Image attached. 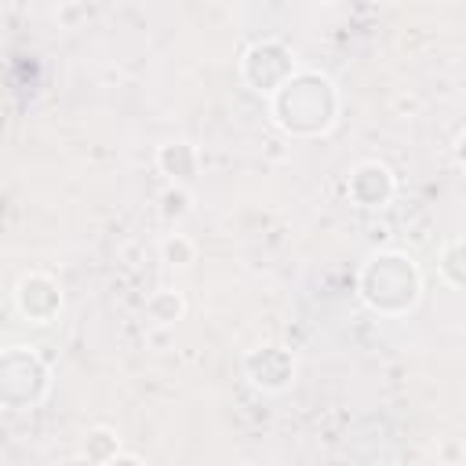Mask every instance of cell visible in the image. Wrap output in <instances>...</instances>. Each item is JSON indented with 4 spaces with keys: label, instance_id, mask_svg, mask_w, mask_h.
I'll return each mask as SVG.
<instances>
[{
    "label": "cell",
    "instance_id": "obj_15",
    "mask_svg": "<svg viewBox=\"0 0 466 466\" xmlns=\"http://www.w3.org/2000/svg\"><path fill=\"white\" fill-rule=\"evenodd\" d=\"M80 15H84V7H80V4H69V7H62V15H58V18H62V22H66V25H69V29H73V25H76V18H80Z\"/></svg>",
    "mask_w": 466,
    "mask_h": 466
},
{
    "label": "cell",
    "instance_id": "obj_8",
    "mask_svg": "<svg viewBox=\"0 0 466 466\" xmlns=\"http://www.w3.org/2000/svg\"><path fill=\"white\" fill-rule=\"evenodd\" d=\"M157 167H160V175H167L171 182L189 186V182L197 178V171H200V153H197L193 142L175 138V142H164V146L157 149Z\"/></svg>",
    "mask_w": 466,
    "mask_h": 466
},
{
    "label": "cell",
    "instance_id": "obj_6",
    "mask_svg": "<svg viewBox=\"0 0 466 466\" xmlns=\"http://www.w3.org/2000/svg\"><path fill=\"white\" fill-rule=\"evenodd\" d=\"M244 375L262 393H284L295 382V353L277 342L255 346L244 353Z\"/></svg>",
    "mask_w": 466,
    "mask_h": 466
},
{
    "label": "cell",
    "instance_id": "obj_9",
    "mask_svg": "<svg viewBox=\"0 0 466 466\" xmlns=\"http://www.w3.org/2000/svg\"><path fill=\"white\" fill-rule=\"evenodd\" d=\"M116 455H120V433H116L113 426L98 422V426H91V430L84 433L80 459H87V462H95V466H109V462H116Z\"/></svg>",
    "mask_w": 466,
    "mask_h": 466
},
{
    "label": "cell",
    "instance_id": "obj_7",
    "mask_svg": "<svg viewBox=\"0 0 466 466\" xmlns=\"http://www.w3.org/2000/svg\"><path fill=\"white\" fill-rule=\"evenodd\" d=\"M15 306L29 324H51L62 313V288L51 273H25L15 284Z\"/></svg>",
    "mask_w": 466,
    "mask_h": 466
},
{
    "label": "cell",
    "instance_id": "obj_13",
    "mask_svg": "<svg viewBox=\"0 0 466 466\" xmlns=\"http://www.w3.org/2000/svg\"><path fill=\"white\" fill-rule=\"evenodd\" d=\"M193 211V193L182 186V182H171L164 193H160V215L167 218V222H178V218H186Z\"/></svg>",
    "mask_w": 466,
    "mask_h": 466
},
{
    "label": "cell",
    "instance_id": "obj_12",
    "mask_svg": "<svg viewBox=\"0 0 466 466\" xmlns=\"http://www.w3.org/2000/svg\"><path fill=\"white\" fill-rule=\"evenodd\" d=\"M157 251H160V262H164V266L186 269V266L197 262V240L186 237V233H167V237L157 244Z\"/></svg>",
    "mask_w": 466,
    "mask_h": 466
},
{
    "label": "cell",
    "instance_id": "obj_14",
    "mask_svg": "<svg viewBox=\"0 0 466 466\" xmlns=\"http://www.w3.org/2000/svg\"><path fill=\"white\" fill-rule=\"evenodd\" d=\"M451 157H455V164L466 171V127L455 135V142H451Z\"/></svg>",
    "mask_w": 466,
    "mask_h": 466
},
{
    "label": "cell",
    "instance_id": "obj_16",
    "mask_svg": "<svg viewBox=\"0 0 466 466\" xmlns=\"http://www.w3.org/2000/svg\"><path fill=\"white\" fill-rule=\"evenodd\" d=\"M324 4H335V0H324Z\"/></svg>",
    "mask_w": 466,
    "mask_h": 466
},
{
    "label": "cell",
    "instance_id": "obj_5",
    "mask_svg": "<svg viewBox=\"0 0 466 466\" xmlns=\"http://www.w3.org/2000/svg\"><path fill=\"white\" fill-rule=\"evenodd\" d=\"M397 193V175L390 164L368 157V160H357L346 175V197L364 208V211H382Z\"/></svg>",
    "mask_w": 466,
    "mask_h": 466
},
{
    "label": "cell",
    "instance_id": "obj_1",
    "mask_svg": "<svg viewBox=\"0 0 466 466\" xmlns=\"http://www.w3.org/2000/svg\"><path fill=\"white\" fill-rule=\"evenodd\" d=\"M269 120L288 138H320L339 124L342 95L320 69H299L269 98Z\"/></svg>",
    "mask_w": 466,
    "mask_h": 466
},
{
    "label": "cell",
    "instance_id": "obj_11",
    "mask_svg": "<svg viewBox=\"0 0 466 466\" xmlns=\"http://www.w3.org/2000/svg\"><path fill=\"white\" fill-rule=\"evenodd\" d=\"M437 269L444 277V284L451 288H466V237H455L441 248L437 255Z\"/></svg>",
    "mask_w": 466,
    "mask_h": 466
},
{
    "label": "cell",
    "instance_id": "obj_3",
    "mask_svg": "<svg viewBox=\"0 0 466 466\" xmlns=\"http://www.w3.org/2000/svg\"><path fill=\"white\" fill-rule=\"evenodd\" d=\"M51 390V364L33 346H7L0 353V400L11 411L36 408Z\"/></svg>",
    "mask_w": 466,
    "mask_h": 466
},
{
    "label": "cell",
    "instance_id": "obj_4",
    "mask_svg": "<svg viewBox=\"0 0 466 466\" xmlns=\"http://www.w3.org/2000/svg\"><path fill=\"white\" fill-rule=\"evenodd\" d=\"M240 80L255 91V95H273L280 84H288L295 73H299V62H295V51L277 40V36H266V40H255L244 55H240Z\"/></svg>",
    "mask_w": 466,
    "mask_h": 466
},
{
    "label": "cell",
    "instance_id": "obj_2",
    "mask_svg": "<svg viewBox=\"0 0 466 466\" xmlns=\"http://www.w3.org/2000/svg\"><path fill=\"white\" fill-rule=\"evenodd\" d=\"M357 295L379 317H404L422 299V269L404 251H375L357 273Z\"/></svg>",
    "mask_w": 466,
    "mask_h": 466
},
{
    "label": "cell",
    "instance_id": "obj_10",
    "mask_svg": "<svg viewBox=\"0 0 466 466\" xmlns=\"http://www.w3.org/2000/svg\"><path fill=\"white\" fill-rule=\"evenodd\" d=\"M146 317H149L153 324L171 328L175 320L186 317V295H182L178 288H157V291H149V299H146Z\"/></svg>",
    "mask_w": 466,
    "mask_h": 466
}]
</instances>
